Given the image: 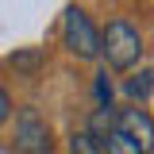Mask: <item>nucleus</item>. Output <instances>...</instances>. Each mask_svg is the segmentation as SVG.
<instances>
[{"instance_id":"1","label":"nucleus","mask_w":154,"mask_h":154,"mask_svg":"<svg viewBox=\"0 0 154 154\" xmlns=\"http://www.w3.org/2000/svg\"><path fill=\"white\" fill-rule=\"evenodd\" d=\"M100 38H104V50H100V58L112 66V69H131V66H139V58H143V38H139V31H135L127 19H112L104 31H100Z\"/></svg>"},{"instance_id":"2","label":"nucleus","mask_w":154,"mask_h":154,"mask_svg":"<svg viewBox=\"0 0 154 154\" xmlns=\"http://www.w3.org/2000/svg\"><path fill=\"white\" fill-rule=\"evenodd\" d=\"M62 42H66V50L73 58H81V62H93V58H100V50H104V38H100V31L93 27V19H89L85 8H66Z\"/></svg>"},{"instance_id":"3","label":"nucleus","mask_w":154,"mask_h":154,"mask_svg":"<svg viewBox=\"0 0 154 154\" xmlns=\"http://www.w3.org/2000/svg\"><path fill=\"white\" fill-rule=\"evenodd\" d=\"M16 150L19 154H50V127L38 108H19L16 116Z\"/></svg>"},{"instance_id":"4","label":"nucleus","mask_w":154,"mask_h":154,"mask_svg":"<svg viewBox=\"0 0 154 154\" xmlns=\"http://www.w3.org/2000/svg\"><path fill=\"white\" fill-rule=\"evenodd\" d=\"M116 127L127 135L143 154H150V146H154V119L143 112V108H123V112H116Z\"/></svg>"},{"instance_id":"5","label":"nucleus","mask_w":154,"mask_h":154,"mask_svg":"<svg viewBox=\"0 0 154 154\" xmlns=\"http://www.w3.org/2000/svg\"><path fill=\"white\" fill-rule=\"evenodd\" d=\"M8 66H12L19 77H35L38 69H42V50H38V46H23V50H16V54L8 58Z\"/></svg>"},{"instance_id":"6","label":"nucleus","mask_w":154,"mask_h":154,"mask_svg":"<svg viewBox=\"0 0 154 154\" xmlns=\"http://www.w3.org/2000/svg\"><path fill=\"white\" fill-rule=\"evenodd\" d=\"M112 131H116V112H112V108H96L93 119H89V135H93L96 143H104Z\"/></svg>"},{"instance_id":"7","label":"nucleus","mask_w":154,"mask_h":154,"mask_svg":"<svg viewBox=\"0 0 154 154\" xmlns=\"http://www.w3.org/2000/svg\"><path fill=\"white\" fill-rule=\"evenodd\" d=\"M123 93L131 96V100H146L154 93V73L150 69H139L135 77H127V85H123Z\"/></svg>"},{"instance_id":"8","label":"nucleus","mask_w":154,"mask_h":154,"mask_svg":"<svg viewBox=\"0 0 154 154\" xmlns=\"http://www.w3.org/2000/svg\"><path fill=\"white\" fill-rule=\"evenodd\" d=\"M100 150H104V154H143V150L131 143V139H127V135L119 131V127H116V131L108 135L104 143H100Z\"/></svg>"},{"instance_id":"9","label":"nucleus","mask_w":154,"mask_h":154,"mask_svg":"<svg viewBox=\"0 0 154 154\" xmlns=\"http://www.w3.org/2000/svg\"><path fill=\"white\" fill-rule=\"evenodd\" d=\"M69 154H104V150H100V143H96L89 131H73V139H69Z\"/></svg>"},{"instance_id":"10","label":"nucleus","mask_w":154,"mask_h":154,"mask_svg":"<svg viewBox=\"0 0 154 154\" xmlns=\"http://www.w3.org/2000/svg\"><path fill=\"white\" fill-rule=\"evenodd\" d=\"M96 100H100V108H112V81H108V73H96Z\"/></svg>"},{"instance_id":"11","label":"nucleus","mask_w":154,"mask_h":154,"mask_svg":"<svg viewBox=\"0 0 154 154\" xmlns=\"http://www.w3.org/2000/svg\"><path fill=\"white\" fill-rule=\"evenodd\" d=\"M8 116H12V96L4 93V85H0V123H4Z\"/></svg>"}]
</instances>
